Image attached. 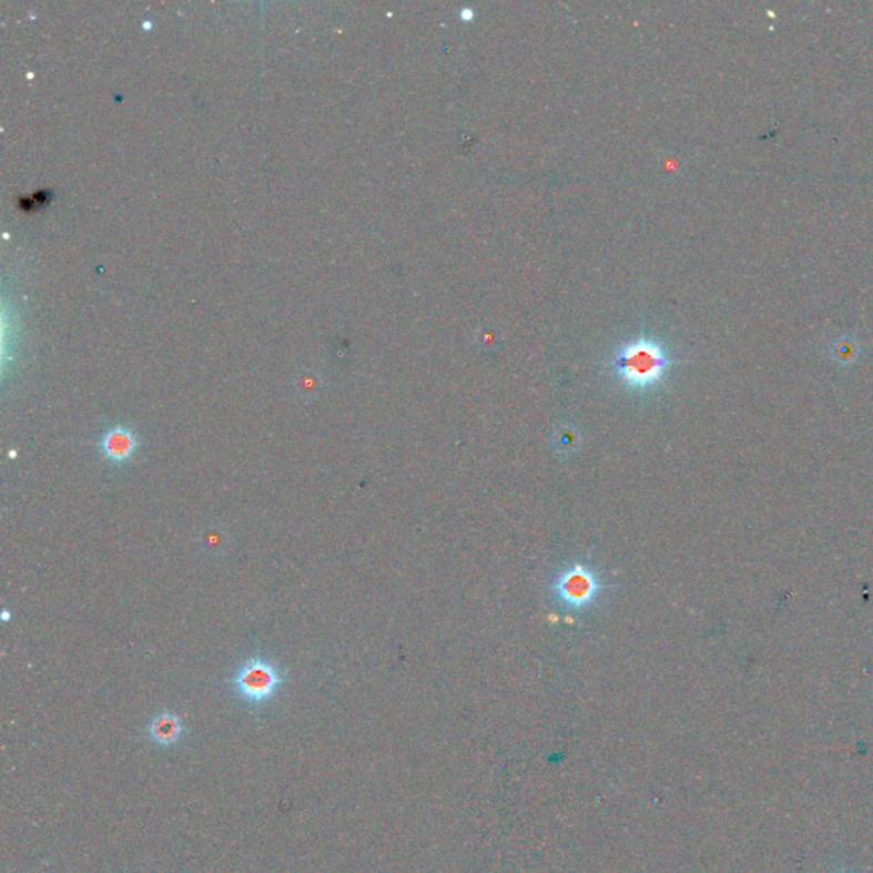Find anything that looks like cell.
I'll use <instances>...</instances> for the list:
<instances>
[{
	"instance_id": "cell-1",
	"label": "cell",
	"mask_w": 873,
	"mask_h": 873,
	"mask_svg": "<svg viewBox=\"0 0 873 873\" xmlns=\"http://www.w3.org/2000/svg\"><path fill=\"white\" fill-rule=\"evenodd\" d=\"M674 364L671 348L662 339L646 333L619 343L608 361L615 379L635 395H649L659 389Z\"/></svg>"
},
{
	"instance_id": "cell-2",
	"label": "cell",
	"mask_w": 873,
	"mask_h": 873,
	"mask_svg": "<svg viewBox=\"0 0 873 873\" xmlns=\"http://www.w3.org/2000/svg\"><path fill=\"white\" fill-rule=\"evenodd\" d=\"M287 681V672L277 662L255 656L237 666L229 686L244 707L260 711L278 697Z\"/></svg>"
},
{
	"instance_id": "cell-3",
	"label": "cell",
	"mask_w": 873,
	"mask_h": 873,
	"mask_svg": "<svg viewBox=\"0 0 873 873\" xmlns=\"http://www.w3.org/2000/svg\"><path fill=\"white\" fill-rule=\"evenodd\" d=\"M611 589L589 560H576L557 571L551 582L554 599L568 611H587Z\"/></svg>"
},
{
	"instance_id": "cell-4",
	"label": "cell",
	"mask_w": 873,
	"mask_h": 873,
	"mask_svg": "<svg viewBox=\"0 0 873 873\" xmlns=\"http://www.w3.org/2000/svg\"><path fill=\"white\" fill-rule=\"evenodd\" d=\"M139 447H141V437L125 424L106 428L98 440V449L103 459L116 466L132 461Z\"/></svg>"
},
{
	"instance_id": "cell-5",
	"label": "cell",
	"mask_w": 873,
	"mask_h": 873,
	"mask_svg": "<svg viewBox=\"0 0 873 873\" xmlns=\"http://www.w3.org/2000/svg\"><path fill=\"white\" fill-rule=\"evenodd\" d=\"M152 744L161 749H171L180 744L186 735V725L177 713L161 711L148 727Z\"/></svg>"
},
{
	"instance_id": "cell-6",
	"label": "cell",
	"mask_w": 873,
	"mask_h": 873,
	"mask_svg": "<svg viewBox=\"0 0 873 873\" xmlns=\"http://www.w3.org/2000/svg\"><path fill=\"white\" fill-rule=\"evenodd\" d=\"M473 14H475V11H473V9H463L461 11V18L465 19L473 18Z\"/></svg>"
}]
</instances>
